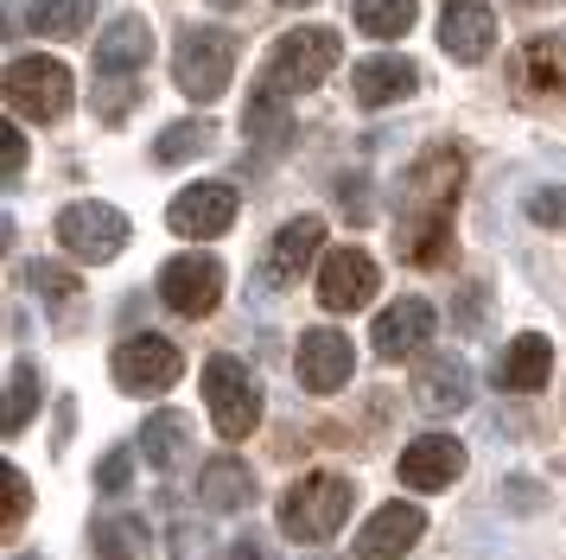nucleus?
Instances as JSON below:
<instances>
[{
    "label": "nucleus",
    "instance_id": "f257e3e1",
    "mask_svg": "<svg viewBox=\"0 0 566 560\" xmlns=\"http://www.w3.org/2000/svg\"><path fill=\"white\" fill-rule=\"evenodd\" d=\"M459 185H464V153L459 147H427L401 178V210H395V249L413 268H439L452 255V217H459Z\"/></svg>",
    "mask_w": 566,
    "mask_h": 560
},
{
    "label": "nucleus",
    "instance_id": "f03ea898",
    "mask_svg": "<svg viewBox=\"0 0 566 560\" xmlns=\"http://www.w3.org/2000/svg\"><path fill=\"white\" fill-rule=\"evenodd\" d=\"M350 504H357V484L350 478H337V471H312V478H300L281 497V529L293 535V541L318 548V541H332V535L350 522Z\"/></svg>",
    "mask_w": 566,
    "mask_h": 560
},
{
    "label": "nucleus",
    "instance_id": "7ed1b4c3",
    "mask_svg": "<svg viewBox=\"0 0 566 560\" xmlns=\"http://www.w3.org/2000/svg\"><path fill=\"white\" fill-rule=\"evenodd\" d=\"M337 58H344V45H337L332 25H293V32H281V39H274V51H268L261 90H274V96L318 90V83L337 71Z\"/></svg>",
    "mask_w": 566,
    "mask_h": 560
},
{
    "label": "nucleus",
    "instance_id": "20e7f679",
    "mask_svg": "<svg viewBox=\"0 0 566 560\" xmlns=\"http://www.w3.org/2000/svg\"><path fill=\"white\" fill-rule=\"evenodd\" d=\"M235 76V32L223 25H185L172 45V83L191 102H217Z\"/></svg>",
    "mask_w": 566,
    "mask_h": 560
},
{
    "label": "nucleus",
    "instance_id": "39448f33",
    "mask_svg": "<svg viewBox=\"0 0 566 560\" xmlns=\"http://www.w3.org/2000/svg\"><path fill=\"white\" fill-rule=\"evenodd\" d=\"M205 402H210V421H217L223 439H249L261 427V382L235 356H210L205 363Z\"/></svg>",
    "mask_w": 566,
    "mask_h": 560
},
{
    "label": "nucleus",
    "instance_id": "423d86ee",
    "mask_svg": "<svg viewBox=\"0 0 566 560\" xmlns=\"http://www.w3.org/2000/svg\"><path fill=\"white\" fill-rule=\"evenodd\" d=\"M71 71L57 64V58H13L7 64V108L20 115V122H57L64 108H71Z\"/></svg>",
    "mask_w": 566,
    "mask_h": 560
},
{
    "label": "nucleus",
    "instance_id": "0eeeda50",
    "mask_svg": "<svg viewBox=\"0 0 566 560\" xmlns=\"http://www.w3.org/2000/svg\"><path fill=\"white\" fill-rule=\"evenodd\" d=\"M179 376H185V356H179L172 338H159V331H128V338L115 344V382H122L128 395H166Z\"/></svg>",
    "mask_w": 566,
    "mask_h": 560
},
{
    "label": "nucleus",
    "instance_id": "6e6552de",
    "mask_svg": "<svg viewBox=\"0 0 566 560\" xmlns=\"http://www.w3.org/2000/svg\"><path fill=\"white\" fill-rule=\"evenodd\" d=\"M159 300L172 305L179 319H210L217 300H223V261L217 255H172L159 268Z\"/></svg>",
    "mask_w": 566,
    "mask_h": 560
},
{
    "label": "nucleus",
    "instance_id": "1a4fd4ad",
    "mask_svg": "<svg viewBox=\"0 0 566 560\" xmlns=\"http://www.w3.org/2000/svg\"><path fill=\"white\" fill-rule=\"evenodd\" d=\"M57 242L77 255V261H115L122 242H128V217L115 210V204H71L64 217H57Z\"/></svg>",
    "mask_w": 566,
    "mask_h": 560
},
{
    "label": "nucleus",
    "instance_id": "9d476101",
    "mask_svg": "<svg viewBox=\"0 0 566 560\" xmlns=\"http://www.w3.org/2000/svg\"><path fill=\"white\" fill-rule=\"evenodd\" d=\"M235 210H242V191L223 185V178H205V185H185L179 198L166 204V224L179 229V236H223L235 224Z\"/></svg>",
    "mask_w": 566,
    "mask_h": 560
},
{
    "label": "nucleus",
    "instance_id": "9b49d317",
    "mask_svg": "<svg viewBox=\"0 0 566 560\" xmlns=\"http://www.w3.org/2000/svg\"><path fill=\"white\" fill-rule=\"evenodd\" d=\"M395 471H401L408 490H446L452 478H464V446L452 433H420V439L401 446V465Z\"/></svg>",
    "mask_w": 566,
    "mask_h": 560
},
{
    "label": "nucleus",
    "instance_id": "f8f14e48",
    "mask_svg": "<svg viewBox=\"0 0 566 560\" xmlns=\"http://www.w3.org/2000/svg\"><path fill=\"white\" fill-rule=\"evenodd\" d=\"M293 370H300V382H306L312 395H332V388H344L350 382V370H357V356H350V338L344 331H300V356H293Z\"/></svg>",
    "mask_w": 566,
    "mask_h": 560
},
{
    "label": "nucleus",
    "instance_id": "ddd939ff",
    "mask_svg": "<svg viewBox=\"0 0 566 560\" xmlns=\"http://www.w3.org/2000/svg\"><path fill=\"white\" fill-rule=\"evenodd\" d=\"M413 402H420V414H464L471 407V363L459 351H433L413 376Z\"/></svg>",
    "mask_w": 566,
    "mask_h": 560
},
{
    "label": "nucleus",
    "instance_id": "4468645a",
    "mask_svg": "<svg viewBox=\"0 0 566 560\" xmlns=\"http://www.w3.org/2000/svg\"><path fill=\"white\" fill-rule=\"evenodd\" d=\"M376 280L382 274L363 249H332L325 268H318V300H325V312H357V305H369Z\"/></svg>",
    "mask_w": 566,
    "mask_h": 560
},
{
    "label": "nucleus",
    "instance_id": "2eb2a0df",
    "mask_svg": "<svg viewBox=\"0 0 566 560\" xmlns=\"http://www.w3.org/2000/svg\"><path fill=\"white\" fill-rule=\"evenodd\" d=\"M427 535V516L420 504H382L369 522L357 529V560H401Z\"/></svg>",
    "mask_w": 566,
    "mask_h": 560
},
{
    "label": "nucleus",
    "instance_id": "dca6fc26",
    "mask_svg": "<svg viewBox=\"0 0 566 560\" xmlns=\"http://www.w3.org/2000/svg\"><path fill=\"white\" fill-rule=\"evenodd\" d=\"M433 338V305L427 300H395L376 312V331H369V344H376V356L382 363H401V356H413L420 344Z\"/></svg>",
    "mask_w": 566,
    "mask_h": 560
},
{
    "label": "nucleus",
    "instance_id": "f3484780",
    "mask_svg": "<svg viewBox=\"0 0 566 560\" xmlns=\"http://www.w3.org/2000/svg\"><path fill=\"white\" fill-rule=\"evenodd\" d=\"M490 39H496V13H490L484 0H446V13H439V45H446V58L478 64V58H490Z\"/></svg>",
    "mask_w": 566,
    "mask_h": 560
},
{
    "label": "nucleus",
    "instance_id": "a211bd4d",
    "mask_svg": "<svg viewBox=\"0 0 566 560\" xmlns=\"http://www.w3.org/2000/svg\"><path fill=\"white\" fill-rule=\"evenodd\" d=\"M147 58H154V25L140 20V13H122V20L96 39V76L128 83L134 71H147Z\"/></svg>",
    "mask_w": 566,
    "mask_h": 560
},
{
    "label": "nucleus",
    "instance_id": "6ab92c4d",
    "mask_svg": "<svg viewBox=\"0 0 566 560\" xmlns=\"http://www.w3.org/2000/svg\"><path fill=\"white\" fill-rule=\"evenodd\" d=\"M547 376H554V344H547L541 331H522V338L503 344V356H496V388H510V395H535Z\"/></svg>",
    "mask_w": 566,
    "mask_h": 560
},
{
    "label": "nucleus",
    "instance_id": "aec40b11",
    "mask_svg": "<svg viewBox=\"0 0 566 560\" xmlns=\"http://www.w3.org/2000/svg\"><path fill=\"white\" fill-rule=\"evenodd\" d=\"M420 90V71H413L408 58H363L357 71H350V96L363 108H388V102H401Z\"/></svg>",
    "mask_w": 566,
    "mask_h": 560
},
{
    "label": "nucleus",
    "instance_id": "412c9836",
    "mask_svg": "<svg viewBox=\"0 0 566 560\" xmlns=\"http://www.w3.org/2000/svg\"><path fill=\"white\" fill-rule=\"evenodd\" d=\"M318 242H325V224L318 217H293V224H281V236L268 242V261H261V274L274 280H300L312 268V255H318Z\"/></svg>",
    "mask_w": 566,
    "mask_h": 560
},
{
    "label": "nucleus",
    "instance_id": "4be33fe9",
    "mask_svg": "<svg viewBox=\"0 0 566 560\" xmlns=\"http://www.w3.org/2000/svg\"><path fill=\"white\" fill-rule=\"evenodd\" d=\"M198 497H205V509H242V504H255V471H249L235 453L210 458L205 471H198Z\"/></svg>",
    "mask_w": 566,
    "mask_h": 560
},
{
    "label": "nucleus",
    "instance_id": "5701e85b",
    "mask_svg": "<svg viewBox=\"0 0 566 560\" xmlns=\"http://www.w3.org/2000/svg\"><path fill=\"white\" fill-rule=\"evenodd\" d=\"M242 134H249V141H261L268 153H281L286 141H293V108H286V96L255 90V96H249V108H242Z\"/></svg>",
    "mask_w": 566,
    "mask_h": 560
},
{
    "label": "nucleus",
    "instance_id": "b1692460",
    "mask_svg": "<svg viewBox=\"0 0 566 560\" xmlns=\"http://www.w3.org/2000/svg\"><path fill=\"white\" fill-rule=\"evenodd\" d=\"M185 446H191V421H185V414H172V407L147 414V433H140V453H147V465L172 471V465H185Z\"/></svg>",
    "mask_w": 566,
    "mask_h": 560
},
{
    "label": "nucleus",
    "instance_id": "393cba45",
    "mask_svg": "<svg viewBox=\"0 0 566 560\" xmlns=\"http://www.w3.org/2000/svg\"><path fill=\"white\" fill-rule=\"evenodd\" d=\"M27 287L32 293H39V305H45V312H57V319H71V312H77V274H71V268H64V261H32L27 268Z\"/></svg>",
    "mask_w": 566,
    "mask_h": 560
},
{
    "label": "nucleus",
    "instance_id": "a878e982",
    "mask_svg": "<svg viewBox=\"0 0 566 560\" xmlns=\"http://www.w3.org/2000/svg\"><path fill=\"white\" fill-rule=\"evenodd\" d=\"M27 20H32V32H45V39H77L83 25L96 20V0H32Z\"/></svg>",
    "mask_w": 566,
    "mask_h": 560
},
{
    "label": "nucleus",
    "instance_id": "bb28decb",
    "mask_svg": "<svg viewBox=\"0 0 566 560\" xmlns=\"http://www.w3.org/2000/svg\"><path fill=\"white\" fill-rule=\"evenodd\" d=\"M210 141H217V127H210L205 115H198V122H172L154 141V159H159V166H185V159H198Z\"/></svg>",
    "mask_w": 566,
    "mask_h": 560
},
{
    "label": "nucleus",
    "instance_id": "cd10ccee",
    "mask_svg": "<svg viewBox=\"0 0 566 560\" xmlns=\"http://www.w3.org/2000/svg\"><path fill=\"white\" fill-rule=\"evenodd\" d=\"M96 554L103 560H140L147 554V522H140V516H103V522H96Z\"/></svg>",
    "mask_w": 566,
    "mask_h": 560
},
{
    "label": "nucleus",
    "instance_id": "c85d7f7f",
    "mask_svg": "<svg viewBox=\"0 0 566 560\" xmlns=\"http://www.w3.org/2000/svg\"><path fill=\"white\" fill-rule=\"evenodd\" d=\"M522 83L528 90H566V45L560 39H535L522 51Z\"/></svg>",
    "mask_w": 566,
    "mask_h": 560
},
{
    "label": "nucleus",
    "instance_id": "c756f323",
    "mask_svg": "<svg viewBox=\"0 0 566 560\" xmlns=\"http://www.w3.org/2000/svg\"><path fill=\"white\" fill-rule=\"evenodd\" d=\"M413 20H420L413 0H357V25L369 32V39H401Z\"/></svg>",
    "mask_w": 566,
    "mask_h": 560
},
{
    "label": "nucleus",
    "instance_id": "7c9ffc66",
    "mask_svg": "<svg viewBox=\"0 0 566 560\" xmlns=\"http://www.w3.org/2000/svg\"><path fill=\"white\" fill-rule=\"evenodd\" d=\"M32 407H39V370H32V363H13V370H7V439L27 433Z\"/></svg>",
    "mask_w": 566,
    "mask_h": 560
},
{
    "label": "nucleus",
    "instance_id": "2f4dec72",
    "mask_svg": "<svg viewBox=\"0 0 566 560\" xmlns=\"http://www.w3.org/2000/svg\"><path fill=\"white\" fill-rule=\"evenodd\" d=\"M128 478H134V446H115V453L96 465V490H103V497H122Z\"/></svg>",
    "mask_w": 566,
    "mask_h": 560
},
{
    "label": "nucleus",
    "instance_id": "473e14b6",
    "mask_svg": "<svg viewBox=\"0 0 566 560\" xmlns=\"http://www.w3.org/2000/svg\"><path fill=\"white\" fill-rule=\"evenodd\" d=\"M27 509H32V484H27L20 465H7V516H0V529L13 535L20 522H27Z\"/></svg>",
    "mask_w": 566,
    "mask_h": 560
},
{
    "label": "nucleus",
    "instance_id": "72a5a7b5",
    "mask_svg": "<svg viewBox=\"0 0 566 560\" xmlns=\"http://www.w3.org/2000/svg\"><path fill=\"white\" fill-rule=\"evenodd\" d=\"M528 217H535V224H566V185L535 191V198H528Z\"/></svg>",
    "mask_w": 566,
    "mask_h": 560
},
{
    "label": "nucleus",
    "instance_id": "f704fd0d",
    "mask_svg": "<svg viewBox=\"0 0 566 560\" xmlns=\"http://www.w3.org/2000/svg\"><path fill=\"white\" fill-rule=\"evenodd\" d=\"M0 159H7V185H13L20 166H27V141H20V127H13V122L0 127Z\"/></svg>",
    "mask_w": 566,
    "mask_h": 560
},
{
    "label": "nucleus",
    "instance_id": "c9c22d12",
    "mask_svg": "<svg viewBox=\"0 0 566 560\" xmlns=\"http://www.w3.org/2000/svg\"><path fill=\"white\" fill-rule=\"evenodd\" d=\"M363 191H369V185H363V178H344V185H337V204H344V217H369V198H363Z\"/></svg>",
    "mask_w": 566,
    "mask_h": 560
},
{
    "label": "nucleus",
    "instance_id": "e433bc0d",
    "mask_svg": "<svg viewBox=\"0 0 566 560\" xmlns=\"http://www.w3.org/2000/svg\"><path fill=\"white\" fill-rule=\"evenodd\" d=\"M128 102H134V83H108V96H103L96 115H103V122H122V115H128Z\"/></svg>",
    "mask_w": 566,
    "mask_h": 560
},
{
    "label": "nucleus",
    "instance_id": "4c0bfd02",
    "mask_svg": "<svg viewBox=\"0 0 566 560\" xmlns=\"http://www.w3.org/2000/svg\"><path fill=\"white\" fill-rule=\"evenodd\" d=\"M230 560H268V554H261L255 535H242V541H230Z\"/></svg>",
    "mask_w": 566,
    "mask_h": 560
},
{
    "label": "nucleus",
    "instance_id": "58836bf2",
    "mask_svg": "<svg viewBox=\"0 0 566 560\" xmlns=\"http://www.w3.org/2000/svg\"><path fill=\"white\" fill-rule=\"evenodd\" d=\"M210 7H223V13H230V7H242V0H210Z\"/></svg>",
    "mask_w": 566,
    "mask_h": 560
},
{
    "label": "nucleus",
    "instance_id": "ea45409f",
    "mask_svg": "<svg viewBox=\"0 0 566 560\" xmlns=\"http://www.w3.org/2000/svg\"><path fill=\"white\" fill-rule=\"evenodd\" d=\"M13 560H45V554H13Z\"/></svg>",
    "mask_w": 566,
    "mask_h": 560
},
{
    "label": "nucleus",
    "instance_id": "a19ab883",
    "mask_svg": "<svg viewBox=\"0 0 566 560\" xmlns=\"http://www.w3.org/2000/svg\"><path fill=\"white\" fill-rule=\"evenodd\" d=\"M286 7H312V0H286Z\"/></svg>",
    "mask_w": 566,
    "mask_h": 560
}]
</instances>
